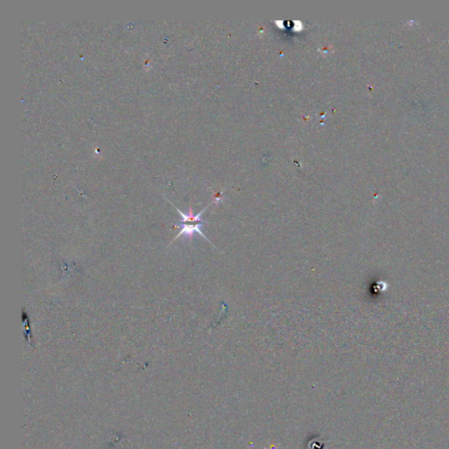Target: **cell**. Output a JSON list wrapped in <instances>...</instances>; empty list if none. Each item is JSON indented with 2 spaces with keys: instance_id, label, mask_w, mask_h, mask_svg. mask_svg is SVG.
Wrapping results in <instances>:
<instances>
[{
  "instance_id": "6da1fadb",
  "label": "cell",
  "mask_w": 449,
  "mask_h": 449,
  "mask_svg": "<svg viewBox=\"0 0 449 449\" xmlns=\"http://www.w3.org/2000/svg\"><path fill=\"white\" fill-rule=\"evenodd\" d=\"M206 224H208V223L207 222H204V223H181V222H179L178 224H175V228H180V232L175 236L174 240L181 237V236H185V237L188 238V239H190L191 240L192 238H193L194 234L197 233V234H200V236H202L204 239H206L211 245H212L211 240L206 237V235L203 234V232L201 231V228Z\"/></svg>"
}]
</instances>
